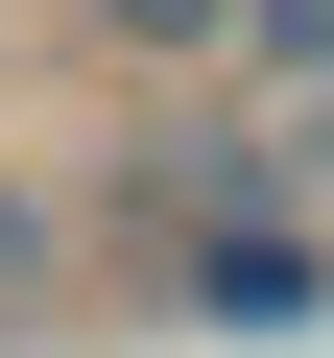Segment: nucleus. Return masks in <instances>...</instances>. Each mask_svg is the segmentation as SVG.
Here are the masks:
<instances>
[{
	"label": "nucleus",
	"mask_w": 334,
	"mask_h": 358,
	"mask_svg": "<svg viewBox=\"0 0 334 358\" xmlns=\"http://www.w3.org/2000/svg\"><path fill=\"white\" fill-rule=\"evenodd\" d=\"M143 287H167V334H310L334 310V239H310V192H263V215L143 239Z\"/></svg>",
	"instance_id": "1"
},
{
	"label": "nucleus",
	"mask_w": 334,
	"mask_h": 358,
	"mask_svg": "<svg viewBox=\"0 0 334 358\" xmlns=\"http://www.w3.org/2000/svg\"><path fill=\"white\" fill-rule=\"evenodd\" d=\"M263 192H310L263 120H119V215H143V239H191V215H263Z\"/></svg>",
	"instance_id": "2"
},
{
	"label": "nucleus",
	"mask_w": 334,
	"mask_h": 358,
	"mask_svg": "<svg viewBox=\"0 0 334 358\" xmlns=\"http://www.w3.org/2000/svg\"><path fill=\"white\" fill-rule=\"evenodd\" d=\"M286 167H310V239H334V120H310V143H286Z\"/></svg>",
	"instance_id": "6"
},
{
	"label": "nucleus",
	"mask_w": 334,
	"mask_h": 358,
	"mask_svg": "<svg viewBox=\"0 0 334 358\" xmlns=\"http://www.w3.org/2000/svg\"><path fill=\"white\" fill-rule=\"evenodd\" d=\"M239 72H263V96H310V120H334V0H239Z\"/></svg>",
	"instance_id": "5"
},
{
	"label": "nucleus",
	"mask_w": 334,
	"mask_h": 358,
	"mask_svg": "<svg viewBox=\"0 0 334 358\" xmlns=\"http://www.w3.org/2000/svg\"><path fill=\"white\" fill-rule=\"evenodd\" d=\"M48 310H72V215H48V192H24V167H0V358H24V334H48Z\"/></svg>",
	"instance_id": "4"
},
{
	"label": "nucleus",
	"mask_w": 334,
	"mask_h": 358,
	"mask_svg": "<svg viewBox=\"0 0 334 358\" xmlns=\"http://www.w3.org/2000/svg\"><path fill=\"white\" fill-rule=\"evenodd\" d=\"M96 72H239V0H72Z\"/></svg>",
	"instance_id": "3"
}]
</instances>
